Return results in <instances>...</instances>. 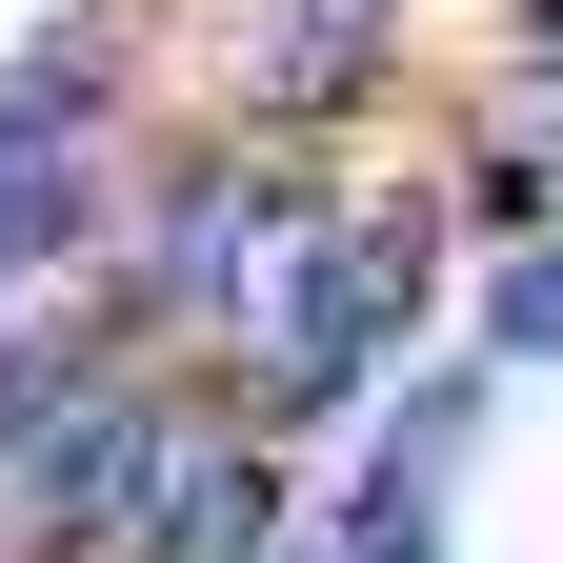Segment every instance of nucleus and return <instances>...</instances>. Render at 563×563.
Listing matches in <instances>:
<instances>
[{"instance_id":"obj_1","label":"nucleus","mask_w":563,"mask_h":563,"mask_svg":"<svg viewBox=\"0 0 563 563\" xmlns=\"http://www.w3.org/2000/svg\"><path fill=\"white\" fill-rule=\"evenodd\" d=\"M483 342H504V363H543V342H563V262H504V302H483Z\"/></svg>"}]
</instances>
